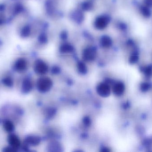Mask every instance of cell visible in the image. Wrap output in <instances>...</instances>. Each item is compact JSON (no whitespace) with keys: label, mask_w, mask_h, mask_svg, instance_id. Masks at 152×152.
<instances>
[{"label":"cell","mask_w":152,"mask_h":152,"mask_svg":"<svg viewBox=\"0 0 152 152\" xmlns=\"http://www.w3.org/2000/svg\"><path fill=\"white\" fill-rule=\"evenodd\" d=\"M53 85L52 80L47 77H43L38 79L37 83V89L40 92L45 93L50 90Z\"/></svg>","instance_id":"1"},{"label":"cell","mask_w":152,"mask_h":152,"mask_svg":"<svg viewBox=\"0 0 152 152\" xmlns=\"http://www.w3.org/2000/svg\"><path fill=\"white\" fill-rule=\"evenodd\" d=\"M97 92L99 95L105 98L108 97L110 94V88L108 83H102L97 86Z\"/></svg>","instance_id":"2"},{"label":"cell","mask_w":152,"mask_h":152,"mask_svg":"<svg viewBox=\"0 0 152 152\" xmlns=\"http://www.w3.org/2000/svg\"><path fill=\"white\" fill-rule=\"evenodd\" d=\"M34 70L37 74L43 75L48 72V66L42 61L38 60L35 63Z\"/></svg>","instance_id":"3"},{"label":"cell","mask_w":152,"mask_h":152,"mask_svg":"<svg viewBox=\"0 0 152 152\" xmlns=\"http://www.w3.org/2000/svg\"><path fill=\"white\" fill-rule=\"evenodd\" d=\"M8 140L10 146L18 151L21 144V140L18 136L14 134H10L9 136Z\"/></svg>","instance_id":"4"},{"label":"cell","mask_w":152,"mask_h":152,"mask_svg":"<svg viewBox=\"0 0 152 152\" xmlns=\"http://www.w3.org/2000/svg\"><path fill=\"white\" fill-rule=\"evenodd\" d=\"M27 63L25 59L20 58L16 61L14 65V69L18 72H22L27 70Z\"/></svg>","instance_id":"5"},{"label":"cell","mask_w":152,"mask_h":152,"mask_svg":"<svg viewBox=\"0 0 152 152\" xmlns=\"http://www.w3.org/2000/svg\"><path fill=\"white\" fill-rule=\"evenodd\" d=\"M125 90V86L124 83L121 82H118L114 83L113 87V92L115 95L120 96L124 93Z\"/></svg>","instance_id":"6"},{"label":"cell","mask_w":152,"mask_h":152,"mask_svg":"<svg viewBox=\"0 0 152 152\" xmlns=\"http://www.w3.org/2000/svg\"><path fill=\"white\" fill-rule=\"evenodd\" d=\"M32 88H33V84L31 80L29 78H25L22 83V92L24 93H28L31 92Z\"/></svg>","instance_id":"7"},{"label":"cell","mask_w":152,"mask_h":152,"mask_svg":"<svg viewBox=\"0 0 152 152\" xmlns=\"http://www.w3.org/2000/svg\"><path fill=\"white\" fill-rule=\"evenodd\" d=\"M96 52L95 50L91 48L85 50L83 53V58L86 61H91L95 59Z\"/></svg>","instance_id":"8"},{"label":"cell","mask_w":152,"mask_h":152,"mask_svg":"<svg viewBox=\"0 0 152 152\" xmlns=\"http://www.w3.org/2000/svg\"><path fill=\"white\" fill-rule=\"evenodd\" d=\"M41 142L40 138L37 136H30L25 139V143L27 145L35 146L40 144Z\"/></svg>","instance_id":"9"},{"label":"cell","mask_w":152,"mask_h":152,"mask_svg":"<svg viewBox=\"0 0 152 152\" xmlns=\"http://www.w3.org/2000/svg\"><path fill=\"white\" fill-rule=\"evenodd\" d=\"M108 20L104 17H100L96 20L95 25L97 28L99 29H103L105 28L108 24Z\"/></svg>","instance_id":"10"},{"label":"cell","mask_w":152,"mask_h":152,"mask_svg":"<svg viewBox=\"0 0 152 152\" xmlns=\"http://www.w3.org/2000/svg\"><path fill=\"white\" fill-rule=\"evenodd\" d=\"M3 126L5 130L7 132H12L14 130L15 126L14 123L12 121L9 119H6L4 121Z\"/></svg>","instance_id":"11"},{"label":"cell","mask_w":152,"mask_h":152,"mask_svg":"<svg viewBox=\"0 0 152 152\" xmlns=\"http://www.w3.org/2000/svg\"><path fill=\"white\" fill-rule=\"evenodd\" d=\"M141 70L147 77H150L152 76V65H150L145 67H141Z\"/></svg>","instance_id":"12"},{"label":"cell","mask_w":152,"mask_h":152,"mask_svg":"<svg viewBox=\"0 0 152 152\" xmlns=\"http://www.w3.org/2000/svg\"><path fill=\"white\" fill-rule=\"evenodd\" d=\"M2 83L4 85L8 87H12L14 85L13 79L10 76H7L2 79Z\"/></svg>","instance_id":"13"},{"label":"cell","mask_w":152,"mask_h":152,"mask_svg":"<svg viewBox=\"0 0 152 152\" xmlns=\"http://www.w3.org/2000/svg\"><path fill=\"white\" fill-rule=\"evenodd\" d=\"M140 11L143 16L146 17H149L151 15V11L148 7L142 6L141 7Z\"/></svg>","instance_id":"14"},{"label":"cell","mask_w":152,"mask_h":152,"mask_svg":"<svg viewBox=\"0 0 152 152\" xmlns=\"http://www.w3.org/2000/svg\"><path fill=\"white\" fill-rule=\"evenodd\" d=\"M139 60L138 53L137 51H134L132 54L129 59V62L132 64H134L138 62Z\"/></svg>","instance_id":"15"},{"label":"cell","mask_w":152,"mask_h":152,"mask_svg":"<svg viewBox=\"0 0 152 152\" xmlns=\"http://www.w3.org/2000/svg\"><path fill=\"white\" fill-rule=\"evenodd\" d=\"M77 69L81 73L85 74L87 72V67L84 63L80 62L77 64Z\"/></svg>","instance_id":"16"},{"label":"cell","mask_w":152,"mask_h":152,"mask_svg":"<svg viewBox=\"0 0 152 152\" xmlns=\"http://www.w3.org/2000/svg\"><path fill=\"white\" fill-rule=\"evenodd\" d=\"M151 88V85L148 83L144 82L141 83L140 85V89L141 92H146Z\"/></svg>","instance_id":"17"},{"label":"cell","mask_w":152,"mask_h":152,"mask_svg":"<svg viewBox=\"0 0 152 152\" xmlns=\"http://www.w3.org/2000/svg\"><path fill=\"white\" fill-rule=\"evenodd\" d=\"M102 45L105 47H108L110 46L112 44V41L109 37H105L102 41Z\"/></svg>","instance_id":"18"},{"label":"cell","mask_w":152,"mask_h":152,"mask_svg":"<svg viewBox=\"0 0 152 152\" xmlns=\"http://www.w3.org/2000/svg\"><path fill=\"white\" fill-rule=\"evenodd\" d=\"M62 51L65 53L70 52L72 50V48L70 46L68 45H65L62 46Z\"/></svg>","instance_id":"19"},{"label":"cell","mask_w":152,"mask_h":152,"mask_svg":"<svg viewBox=\"0 0 152 152\" xmlns=\"http://www.w3.org/2000/svg\"><path fill=\"white\" fill-rule=\"evenodd\" d=\"M152 144V140L150 139L145 140L143 142V145L147 148H149L151 146Z\"/></svg>","instance_id":"20"},{"label":"cell","mask_w":152,"mask_h":152,"mask_svg":"<svg viewBox=\"0 0 152 152\" xmlns=\"http://www.w3.org/2000/svg\"><path fill=\"white\" fill-rule=\"evenodd\" d=\"M3 151L5 152H16L17 150L10 146L3 148Z\"/></svg>","instance_id":"21"},{"label":"cell","mask_w":152,"mask_h":152,"mask_svg":"<svg viewBox=\"0 0 152 152\" xmlns=\"http://www.w3.org/2000/svg\"><path fill=\"white\" fill-rule=\"evenodd\" d=\"M83 122L84 124H85L86 126H90V124H91L90 119L88 117H85L84 118Z\"/></svg>","instance_id":"22"},{"label":"cell","mask_w":152,"mask_h":152,"mask_svg":"<svg viewBox=\"0 0 152 152\" xmlns=\"http://www.w3.org/2000/svg\"><path fill=\"white\" fill-rule=\"evenodd\" d=\"M144 3L146 7H152V0H144Z\"/></svg>","instance_id":"23"},{"label":"cell","mask_w":152,"mask_h":152,"mask_svg":"<svg viewBox=\"0 0 152 152\" xmlns=\"http://www.w3.org/2000/svg\"><path fill=\"white\" fill-rule=\"evenodd\" d=\"M103 150H101V151L104 152H110V150H109V148H106L105 147L103 148Z\"/></svg>","instance_id":"24"},{"label":"cell","mask_w":152,"mask_h":152,"mask_svg":"<svg viewBox=\"0 0 152 152\" xmlns=\"http://www.w3.org/2000/svg\"><path fill=\"white\" fill-rule=\"evenodd\" d=\"M53 71L54 72V73H57V72H59V70L58 68H54V69H53Z\"/></svg>","instance_id":"25"}]
</instances>
